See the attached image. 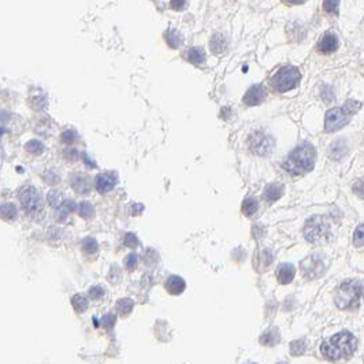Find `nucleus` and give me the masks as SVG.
<instances>
[{
    "mask_svg": "<svg viewBox=\"0 0 364 364\" xmlns=\"http://www.w3.org/2000/svg\"><path fill=\"white\" fill-rule=\"evenodd\" d=\"M315 160L316 149L311 142L304 141L289 153V156L283 162V168L292 175H303L312 170Z\"/></svg>",
    "mask_w": 364,
    "mask_h": 364,
    "instance_id": "1",
    "label": "nucleus"
},
{
    "mask_svg": "<svg viewBox=\"0 0 364 364\" xmlns=\"http://www.w3.org/2000/svg\"><path fill=\"white\" fill-rule=\"evenodd\" d=\"M358 339L349 332H341L332 338L326 339L320 346V352L326 359L337 362L342 359L351 358L352 353L356 351Z\"/></svg>",
    "mask_w": 364,
    "mask_h": 364,
    "instance_id": "2",
    "label": "nucleus"
},
{
    "mask_svg": "<svg viewBox=\"0 0 364 364\" xmlns=\"http://www.w3.org/2000/svg\"><path fill=\"white\" fill-rule=\"evenodd\" d=\"M363 294V282L360 280H348L342 282L336 290L334 301L341 309L356 308Z\"/></svg>",
    "mask_w": 364,
    "mask_h": 364,
    "instance_id": "3",
    "label": "nucleus"
},
{
    "mask_svg": "<svg viewBox=\"0 0 364 364\" xmlns=\"http://www.w3.org/2000/svg\"><path fill=\"white\" fill-rule=\"evenodd\" d=\"M360 103L355 100H348L344 107H336L329 110L325 116V130L332 133L338 129L344 128L349 122V118L360 109Z\"/></svg>",
    "mask_w": 364,
    "mask_h": 364,
    "instance_id": "4",
    "label": "nucleus"
},
{
    "mask_svg": "<svg viewBox=\"0 0 364 364\" xmlns=\"http://www.w3.org/2000/svg\"><path fill=\"white\" fill-rule=\"evenodd\" d=\"M304 237L311 244H322L329 241L332 237V226L327 218L322 215H313L308 218L304 226Z\"/></svg>",
    "mask_w": 364,
    "mask_h": 364,
    "instance_id": "5",
    "label": "nucleus"
},
{
    "mask_svg": "<svg viewBox=\"0 0 364 364\" xmlns=\"http://www.w3.org/2000/svg\"><path fill=\"white\" fill-rule=\"evenodd\" d=\"M300 81V70L296 66L286 64V66H282L281 69L273 76V78H271V85L278 92H287V90L294 89Z\"/></svg>",
    "mask_w": 364,
    "mask_h": 364,
    "instance_id": "6",
    "label": "nucleus"
},
{
    "mask_svg": "<svg viewBox=\"0 0 364 364\" xmlns=\"http://www.w3.org/2000/svg\"><path fill=\"white\" fill-rule=\"evenodd\" d=\"M19 200L28 215L38 218L43 214V200L34 186L26 185L19 191Z\"/></svg>",
    "mask_w": 364,
    "mask_h": 364,
    "instance_id": "7",
    "label": "nucleus"
},
{
    "mask_svg": "<svg viewBox=\"0 0 364 364\" xmlns=\"http://www.w3.org/2000/svg\"><path fill=\"white\" fill-rule=\"evenodd\" d=\"M274 148V139L270 134L263 132H255L249 137V149L256 155H270Z\"/></svg>",
    "mask_w": 364,
    "mask_h": 364,
    "instance_id": "8",
    "label": "nucleus"
},
{
    "mask_svg": "<svg viewBox=\"0 0 364 364\" xmlns=\"http://www.w3.org/2000/svg\"><path fill=\"white\" fill-rule=\"evenodd\" d=\"M301 270L309 280H315L325 271V263H323V257L320 255L308 256L301 262Z\"/></svg>",
    "mask_w": 364,
    "mask_h": 364,
    "instance_id": "9",
    "label": "nucleus"
},
{
    "mask_svg": "<svg viewBox=\"0 0 364 364\" xmlns=\"http://www.w3.org/2000/svg\"><path fill=\"white\" fill-rule=\"evenodd\" d=\"M267 88L263 84H257V85H252L247 90V93L244 95L243 100L247 106H257V104L264 102V99H267Z\"/></svg>",
    "mask_w": 364,
    "mask_h": 364,
    "instance_id": "10",
    "label": "nucleus"
},
{
    "mask_svg": "<svg viewBox=\"0 0 364 364\" xmlns=\"http://www.w3.org/2000/svg\"><path fill=\"white\" fill-rule=\"evenodd\" d=\"M116 184H118L116 172H102L95 179L96 189L100 193H107V192L112 191Z\"/></svg>",
    "mask_w": 364,
    "mask_h": 364,
    "instance_id": "11",
    "label": "nucleus"
},
{
    "mask_svg": "<svg viewBox=\"0 0 364 364\" xmlns=\"http://www.w3.org/2000/svg\"><path fill=\"white\" fill-rule=\"evenodd\" d=\"M339 41L337 34L334 32H327L323 34V37L320 38L318 43V51L322 54H332V52L337 51Z\"/></svg>",
    "mask_w": 364,
    "mask_h": 364,
    "instance_id": "12",
    "label": "nucleus"
},
{
    "mask_svg": "<svg viewBox=\"0 0 364 364\" xmlns=\"http://www.w3.org/2000/svg\"><path fill=\"white\" fill-rule=\"evenodd\" d=\"M294 274H296V268L293 264L290 263H282L277 268V278L281 285H287L293 281Z\"/></svg>",
    "mask_w": 364,
    "mask_h": 364,
    "instance_id": "13",
    "label": "nucleus"
},
{
    "mask_svg": "<svg viewBox=\"0 0 364 364\" xmlns=\"http://www.w3.org/2000/svg\"><path fill=\"white\" fill-rule=\"evenodd\" d=\"M165 287H166V290L170 294L178 296V294H181L185 290L186 283L178 275H170L166 280V282H165Z\"/></svg>",
    "mask_w": 364,
    "mask_h": 364,
    "instance_id": "14",
    "label": "nucleus"
},
{
    "mask_svg": "<svg viewBox=\"0 0 364 364\" xmlns=\"http://www.w3.org/2000/svg\"><path fill=\"white\" fill-rule=\"evenodd\" d=\"M73 189L80 195H86L90 191V179L85 174H74L71 178Z\"/></svg>",
    "mask_w": 364,
    "mask_h": 364,
    "instance_id": "15",
    "label": "nucleus"
},
{
    "mask_svg": "<svg viewBox=\"0 0 364 364\" xmlns=\"http://www.w3.org/2000/svg\"><path fill=\"white\" fill-rule=\"evenodd\" d=\"M227 44H229V40L226 37V34L224 33H215L212 37H211L210 47L211 51L214 52L215 55H221L227 50Z\"/></svg>",
    "mask_w": 364,
    "mask_h": 364,
    "instance_id": "16",
    "label": "nucleus"
},
{
    "mask_svg": "<svg viewBox=\"0 0 364 364\" xmlns=\"http://www.w3.org/2000/svg\"><path fill=\"white\" fill-rule=\"evenodd\" d=\"M329 156L333 160H339L344 158L346 152H348V145H346V141L344 139H338L336 142H333L332 145L329 147Z\"/></svg>",
    "mask_w": 364,
    "mask_h": 364,
    "instance_id": "17",
    "label": "nucleus"
},
{
    "mask_svg": "<svg viewBox=\"0 0 364 364\" xmlns=\"http://www.w3.org/2000/svg\"><path fill=\"white\" fill-rule=\"evenodd\" d=\"M186 59L191 63L196 64V66H201L205 63V52L201 47H192L185 54Z\"/></svg>",
    "mask_w": 364,
    "mask_h": 364,
    "instance_id": "18",
    "label": "nucleus"
},
{
    "mask_svg": "<svg viewBox=\"0 0 364 364\" xmlns=\"http://www.w3.org/2000/svg\"><path fill=\"white\" fill-rule=\"evenodd\" d=\"M283 195V185L281 184H270L266 186V189L263 192V198L266 201H275Z\"/></svg>",
    "mask_w": 364,
    "mask_h": 364,
    "instance_id": "19",
    "label": "nucleus"
},
{
    "mask_svg": "<svg viewBox=\"0 0 364 364\" xmlns=\"http://www.w3.org/2000/svg\"><path fill=\"white\" fill-rule=\"evenodd\" d=\"M165 38H166L167 44L170 45L171 48H178L179 45L184 44V36L177 29H168L165 33Z\"/></svg>",
    "mask_w": 364,
    "mask_h": 364,
    "instance_id": "20",
    "label": "nucleus"
},
{
    "mask_svg": "<svg viewBox=\"0 0 364 364\" xmlns=\"http://www.w3.org/2000/svg\"><path fill=\"white\" fill-rule=\"evenodd\" d=\"M259 210V201L255 197H247L243 201V214L245 217L255 215Z\"/></svg>",
    "mask_w": 364,
    "mask_h": 364,
    "instance_id": "21",
    "label": "nucleus"
},
{
    "mask_svg": "<svg viewBox=\"0 0 364 364\" xmlns=\"http://www.w3.org/2000/svg\"><path fill=\"white\" fill-rule=\"evenodd\" d=\"M76 208V204H74V201H71V200H64L63 203L60 204V207L56 210V218L57 221H64L67 215L73 212Z\"/></svg>",
    "mask_w": 364,
    "mask_h": 364,
    "instance_id": "22",
    "label": "nucleus"
},
{
    "mask_svg": "<svg viewBox=\"0 0 364 364\" xmlns=\"http://www.w3.org/2000/svg\"><path fill=\"white\" fill-rule=\"evenodd\" d=\"M278 341H280V333H278V330H277L275 327H273L271 330L266 332L262 337H260V342H262V345H267V346H273V345L277 344Z\"/></svg>",
    "mask_w": 364,
    "mask_h": 364,
    "instance_id": "23",
    "label": "nucleus"
},
{
    "mask_svg": "<svg viewBox=\"0 0 364 364\" xmlns=\"http://www.w3.org/2000/svg\"><path fill=\"white\" fill-rule=\"evenodd\" d=\"M134 303L132 299H121V300L116 303V309H118V312L121 313L122 316H126L129 313L132 312V309H133Z\"/></svg>",
    "mask_w": 364,
    "mask_h": 364,
    "instance_id": "24",
    "label": "nucleus"
},
{
    "mask_svg": "<svg viewBox=\"0 0 364 364\" xmlns=\"http://www.w3.org/2000/svg\"><path fill=\"white\" fill-rule=\"evenodd\" d=\"M78 214L84 219H90L95 215V208H93V205L90 204L89 201H83L78 205Z\"/></svg>",
    "mask_w": 364,
    "mask_h": 364,
    "instance_id": "25",
    "label": "nucleus"
},
{
    "mask_svg": "<svg viewBox=\"0 0 364 364\" xmlns=\"http://www.w3.org/2000/svg\"><path fill=\"white\" fill-rule=\"evenodd\" d=\"M0 217L6 221H11L14 218L17 217V208L15 205L11 204V203H6L0 207Z\"/></svg>",
    "mask_w": 364,
    "mask_h": 364,
    "instance_id": "26",
    "label": "nucleus"
},
{
    "mask_svg": "<svg viewBox=\"0 0 364 364\" xmlns=\"http://www.w3.org/2000/svg\"><path fill=\"white\" fill-rule=\"evenodd\" d=\"M71 304H73V307H74V309H76L77 312H84V311H86V308H88V300L84 297L83 294H76V296H73Z\"/></svg>",
    "mask_w": 364,
    "mask_h": 364,
    "instance_id": "27",
    "label": "nucleus"
},
{
    "mask_svg": "<svg viewBox=\"0 0 364 364\" xmlns=\"http://www.w3.org/2000/svg\"><path fill=\"white\" fill-rule=\"evenodd\" d=\"M83 249L84 252L88 253V255H95V253H97V251H99V244H97V241H96L95 238L88 237V238L84 240Z\"/></svg>",
    "mask_w": 364,
    "mask_h": 364,
    "instance_id": "28",
    "label": "nucleus"
},
{
    "mask_svg": "<svg viewBox=\"0 0 364 364\" xmlns=\"http://www.w3.org/2000/svg\"><path fill=\"white\" fill-rule=\"evenodd\" d=\"M47 198H48V203H50V205L51 207H54V208H59L60 207V204L63 203L64 200H63V196H62V193L60 192H57V191H51L48 195H47Z\"/></svg>",
    "mask_w": 364,
    "mask_h": 364,
    "instance_id": "29",
    "label": "nucleus"
},
{
    "mask_svg": "<svg viewBox=\"0 0 364 364\" xmlns=\"http://www.w3.org/2000/svg\"><path fill=\"white\" fill-rule=\"evenodd\" d=\"M26 151L30 153H34V155H40V153L44 151V145H43L41 141L30 140L26 144Z\"/></svg>",
    "mask_w": 364,
    "mask_h": 364,
    "instance_id": "30",
    "label": "nucleus"
},
{
    "mask_svg": "<svg viewBox=\"0 0 364 364\" xmlns=\"http://www.w3.org/2000/svg\"><path fill=\"white\" fill-rule=\"evenodd\" d=\"M290 352L294 356H300L306 352V342L303 339H296L290 344Z\"/></svg>",
    "mask_w": 364,
    "mask_h": 364,
    "instance_id": "31",
    "label": "nucleus"
},
{
    "mask_svg": "<svg viewBox=\"0 0 364 364\" xmlns=\"http://www.w3.org/2000/svg\"><path fill=\"white\" fill-rule=\"evenodd\" d=\"M123 244L129 247V248H136V247H139L140 243H139V238L136 237V234L133 233H126V236L123 238Z\"/></svg>",
    "mask_w": 364,
    "mask_h": 364,
    "instance_id": "32",
    "label": "nucleus"
},
{
    "mask_svg": "<svg viewBox=\"0 0 364 364\" xmlns=\"http://www.w3.org/2000/svg\"><path fill=\"white\" fill-rule=\"evenodd\" d=\"M77 139H78V134H77L76 130L69 129V130H64L63 133H62V140H63V142H66V144H73Z\"/></svg>",
    "mask_w": 364,
    "mask_h": 364,
    "instance_id": "33",
    "label": "nucleus"
},
{
    "mask_svg": "<svg viewBox=\"0 0 364 364\" xmlns=\"http://www.w3.org/2000/svg\"><path fill=\"white\" fill-rule=\"evenodd\" d=\"M323 7L327 13H334L338 14V7H339V1L338 0H326L323 3Z\"/></svg>",
    "mask_w": 364,
    "mask_h": 364,
    "instance_id": "34",
    "label": "nucleus"
},
{
    "mask_svg": "<svg viewBox=\"0 0 364 364\" xmlns=\"http://www.w3.org/2000/svg\"><path fill=\"white\" fill-rule=\"evenodd\" d=\"M104 289L102 286H99V285H95V286H92L89 289V297L90 299H93V300H100L103 296H104Z\"/></svg>",
    "mask_w": 364,
    "mask_h": 364,
    "instance_id": "35",
    "label": "nucleus"
},
{
    "mask_svg": "<svg viewBox=\"0 0 364 364\" xmlns=\"http://www.w3.org/2000/svg\"><path fill=\"white\" fill-rule=\"evenodd\" d=\"M353 244H355V247H362L363 245V224H359L358 229L355 230Z\"/></svg>",
    "mask_w": 364,
    "mask_h": 364,
    "instance_id": "36",
    "label": "nucleus"
},
{
    "mask_svg": "<svg viewBox=\"0 0 364 364\" xmlns=\"http://www.w3.org/2000/svg\"><path fill=\"white\" fill-rule=\"evenodd\" d=\"M137 262H139V257L136 253H130V255L126 256V259H125V266L128 268L129 271H132L134 268L137 267Z\"/></svg>",
    "mask_w": 364,
    "mask_h": 364,
    "instance_id": "37",
    "label": "nucleus"
},
{
    "mask_svg": "<svg viewBox=\"0 0 364 364\" xmlns=\"http://www.w3.org/2000/svg\"><path fill=\"white\" fill-rule=\"evenodd\" d=\"M115 320H116V316H115L114 313H106V315L103 316L102 325L104 326L106 329H111V327L115 325Z\"/></svg>",
    "mask_w": 364,
    "mask_h": 364,
    "instance_id": "38",
    "label": "nucleus"
},
{
    "mask_svg": "<svg viewBox=\"0 0 364 364\" xmlns=\"http://www.w3.org/2000/svg\"><path fill=\"white\" fill-rule=\"evenodd\" d=\"M83 156H84V160H85V163H86V166H89V167H92V168H95V167H96L95 162L89 159V155H88L86 152H84Z\"/></svg>",
    "mask_w": 364,
    "mask_h": 364,
    "instance_id": "39",
    "label": "nucleus"
},
{
    "mask_svg": "<svg viewBox=\"0 0 364 364\" xmlns=\"http://www.w3.org/2000/svg\"><path fill=\"white\" fill-rule=\"evenodd\" d=\"M142 211H144V205L141 204V203L133 205V215H139Z\"/></svg>",
    "mask_w": 364,
    "mask_h": 364,
    "instance_id": "40",
    "label": "nucleus"
},
{
    "mask_svg": "<svg viewBox=\"0 0 364 364\" xmlns=\"http://www.w3.org/2000/svg\"><path fill=\"white\" fill-rule=\"evenodd\" d=\"M186 6L185 1H171L172 8H184Z\"/></svg>",
    "mask_w": 364,
    "mask_h": 364,
    "instance_id": "41",
    "label": "nucleus"
},
{
    "mask_svg": "<svg viewBox=\"0 0 364 364\" xmlns=\"http://www.w3.org/2000/svg\"><path fill=\"white\" fill-rule=\"evenodd\" d=\"M4 132H6V129L3 128L1 125H0V134H3V133H4Z\"/></svg>",
    "mask_w": 364,
    "mask_h": 364,
    "instance_id": "42",
    "label": "nucleus"
},
{
    "mask_svg": "<svg viewBox=\"0 0 364 364\" xmlns=\"http://www.w3.org/2000/svg\"><path fill=\"white\" fill-rule=\"evenodd\" d=\"M278 364H286V363H283V362H282V363H278Z\"/></svg>",
    "mask_w": 364,
    "mask_h": 364,
    "instance_id": "43",
    "label": "nucleus"
}]
</instances>
